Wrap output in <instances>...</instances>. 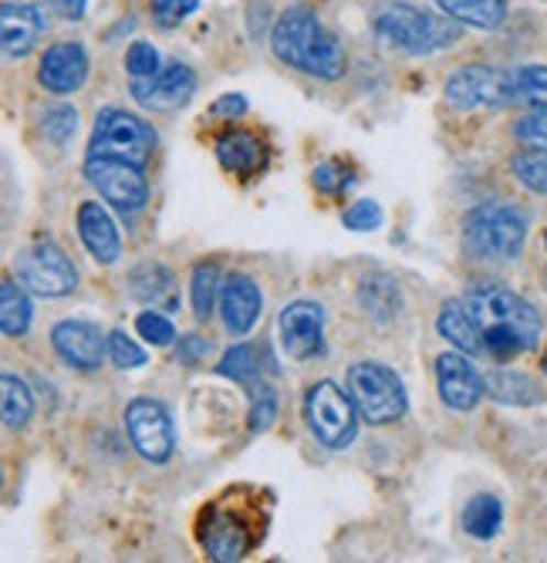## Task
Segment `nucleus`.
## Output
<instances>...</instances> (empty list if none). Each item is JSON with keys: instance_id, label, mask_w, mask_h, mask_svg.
<instances>
[{"instance_id": "obj_1", "label": "nucleus", "mask_w": 547, "mask_h": 563, "mask_svg": "<svg viewBox=\"0 0 547 563\" xmlns=\"http://www.w3.org/2000/svg\"><path fill=\"white\" fill-rule=\"evenodd\" d=\"M463 303L467 311L480 331V341H483V354L490 357H517L524 351H534L537 341H540V318L534 307L514 294L511 287L504 284H473L467 294H463Z\"/></svg>"}, {"instance_id": "obj_2", "label": "nucleus", "mask_w": 547, "mask_h": 563, "mask_svg": "<svg viewBox=\"0 0 547 563\" xmlns=\"http://www.w3.org/2000/svg\"><path fill=\"white\" fill-rule=\"evenodd\" d=\"M271 47L277 62H284L287 68L302 75H311L321 81H335L344 75V51L338 37L308 8H291L274 21Z\"/></svg>"}, {"instance_id": "obj_3", "label": "nucleus", "mask_w": 547, "mask_h": 563, "mask_svg": "<svg viewBox=\"0 0 547 563\" xmlns=\"http://www.w3.org/2000/svg\"><path fill=\"white\" fill-rule=\"evenodd\" d=\"M375 34L382 44L403 51L413 58L439 55L460 41V24L446 14H429L406 0H392L375 14Z\"/></svg>"}, {"instance_id": "obj_4", "label": "nucleus", "mask_w": 547, "mask_h": 563, "mask_svg": "<svg viewBox=\"0 0 547 563\" xmlns=\"http://www.w3.org/2000/svg\"><path fill=\"white\" fill-rule=\"evenodd\" d=\"M527 240V217L514 202H480L463 220V246L473 261H514Z\"/></svg>"}, {"instance_id": "obj_5", "label": "nucleus", "mask_w": 547, "mask_h": 563, "mask_svg": "<svg viewBox=\"0 0 547 563\" xmlns=\"http://www.w3.org/2000/svg\"><path fill=\"white\" fill-rule=\"evenodd\" d=\"M344 388L352 395L359 416L369 426H389V422H400L409 412V395L403 378L395 375L389 365L382 362H359L348 368Z\"/></svg>"}, {"instance_id": "obj_6", "label": "nucleus", "mask_w": 547, "mask_h": 563, "mask_svg": "<svg viewBox=\"0 0 547 563\" xmlns=\"http://www.w3.org/2000/svg\"><path fill=\"white\" fill-rule=\"evenodd\" d=\"M156 129L142 122L139 115L125 109H102L95 119V132L88 142V156H102V159H122L139 169L149 166L156 152Z\"/></svg>"}, {"instance_id": "obj_7", "label": "nucleus", "mask_w": 547, "mask_h": 563, "mask_svg": "<svg viewBox=\"0 0 547 563\" xmlns=\"http://www.w3.org/2000/svg\"><path fill=\"white\" fill-rule=\"evenodd\" d=\"M305 419L311 435L325 445V449H348L359 435V408L348 395V388L341 391L335 382H318L308 388L305 395Z\"/></svg>"}, {"instance_id": "obj_8", "label": "nucleus", "mask_w": 547, "mask_h": 563, "mask_svg": "<svg viewBox=\"0 0 547 563\" xmlns=\"http://www.w3.org/2000/svg\"><path fill=\"white\" fill-rule=\"evenodd\" d=\"M442 95L460 112H480V109H507L514 106V81L511 71L490 68V65H470L457 75L446 78Z\"/></svg>"}, {"instance_id": "obj_9", "label": "nucleus", "mask_w": 547, "mask_h": 563, "mask_svg": "<svg viewBox=\"0 0 547 563\" xmlns=\"http://www.w3.org/2000/svg\"><path fill=\"white\" fill-rule=\"evenodd\" d=\"M14 274L37 297H65L78 287V271L68 261V253L55 243H47V240L24 246L18 253Z\"/></svg>"}, {"instance_id": "obj_10", "label": "nucleus", "mask_w": 547, "mask_h": 563, "mask_svg": "<svg viewBox=\"0 0 547 563\" xmlns=\"http://www.w3.org/2000/svg\"><path fill=\"white\" fill-rule=\"evenodd\" d=\"M85 179L98 189L109 207L119 213L132 217L149 202V183L139 166L122 163V159H102V156H88L85 159Z\"/></svg>"}, {"instance_id": "obj_11", "label": "nucleus", "mask_w": 547, "mask_h": 563, "mask_svg": "<svg viewBox=\"0 0 547 563\" xmlns=\"http://www.w3.org/2000/svg\"><path fill=\"white\" fill-rule=\"evenodd\" d=\"M125 429L135 452L149 463H169L176 449V429L166 405L156 398H132L125 408Z\"/></svg>"}, {"instance_id": "obj_12", "label": "nucleus", "mask_w": 547, "mask_h": 563, "mask_svg": "<svg viewBox=\"0 0 547 563\" xmlns=\"http://www.w3.org/2000/svg\"><path fill=\"white\" fill-rule=\"evenodd\" d=\"M277 331H281V347L291 362H308V357L321 354V344H325L321 303H315V300L287 303L277 318Z\"/></svg>"}, {"instance_id": "obj_13", "label": "nucleus", "mask_w": 547, "mask_h": 563, "mask_svg": "<svg viewBox=\"0 0 547 563\" xmlns=\"http://www.w3.org/2000/svg\"><path fill=\"white\" fill-rule=\"evenodd\" d=\"M436 385L442 405L453 408V412H473L486 395V378L477 372L467 351H446L436 357Z\"/></svg>"}, {"instance_id": "obj_14", "label": "nucleus", "mask_w": 547, "mask_h": 563, "mask_svg": "<svg viewBox=\"0 0 547 563\" xmlns=\"http://www.w3.org/2000/svg\"><path fill=\"white\" fill-rule=\"evenodd\" d=\"M196 91V75L183 62H166L153 78L132 81V98L149 112H176Z\"/></svg>"}, {"instance_id": "obj_15", "label": "nucleus", "mask_w": 547, "mask_h": 563, "mask_svg": "<svg viewBox=\"0 0 547 563\" xmlns=\"http://www.w3.org/2000/svg\"><path fill=\"white\" fill-rule=\"evenodd\" d=\"M37 81L52 95H75L88 81V51L78 41H58L44 51Z\"/></svg>"}, {"instance_id": "obj_16", "label": "nucleus", "mask_w": 547, "mask_h": 563, "mask_svg": "<svg viewBox=\"0 0 547 563\" xmlns=\"http://www.w3.org/2000/svg\"><path fill=\"white\" fill-rule=\"evenodd\" d=\"M52 344L58 351L62 362H68L78 372H95L106 357V344L109 338L102 334V328L91 321H62L52 331Z\"/></svg>"}, {"instance_id": "obj_17", "label": "nucleus", "mask_w": 547, "mask_h": 563, "mask_svg": "<svg viewBox=\"0 0 547 563\" xmlns=\"http://www.w3.org/2000/svg\"><path fill=\"white\" fill-rule=\"evenodd\" d=\"M47 31V18L37 4H4L0 8V44L11 62L28 58Z\"/></svg>"}, {"instance_id": "obj_18", "label": "nucleus", "mask_w": 547, "mask_h": 563, "mask_svg": "<svg viewBox=\"0 0 547 563\" xmlns=\"http://www.w3.org/2000/svg\"><path fill=\"white\" fill-rule=\"evenodd\" d=\"M264 311V294L261 287L247 277V274H233L223 280V290H220V314H223V324L233 338H243L251 334L258 318Z\"/></svg>"}, {"instance_id": "obj_19", "label": "nucleus", "mask_w": 547, "mask_h": 563, "mask_svg": "<svg viewBox=\"0 0 547 563\" xmlns=\"http://www.w3.org/2000/svg\"><path fill=\"white\" fill-rule=\"evenodd\" d=\"M200 540L207 547V553L220 563H233V560H243L247 550L254 547V533L247 530V523L227 509H210L204 517V530H200Z\"/></svg>"}, {"instance_id": "obj_20", "label": "nucleus", "mask_w": 547, "mask_h": 563, "mask_svg": "<svg viewBox=\"0 0 547 563\" xmlns=\"http://www.w3.org/2000/svg\"><path fill=\"white\" fill-rule=\"evenodd\" d=\"M78 236L98 264H116L122 257V236L102 202H81L78 207Z\"/></svg>"}, {"instance_id": "obj_21", "label": "nucleus", "mask_w": 547, "mask_h": 563, "mask_svg": "<svg viewBox=\"0 0 547 563\" xmlns=\"http://www.w3.org/2000/svg\"><path fill=\"white\" fill-rule=\"evenodd\" d=\"M129 294L145 303V307H153V311H176L179 307V294H176V280L173 274L163 267V264H139L132 274H129Z\"/></svg>"}, {"instance_id": "obj_22", "label": "nucleus", "mask_w": 547, "mask_h": 563, "mask_svg": "<svg viewBox=\"0 0 547 563\" xmlns=\"http://www.w3.org/2000/svg\"><path fill=\"white\" fill-rule=\"evenodd\" d=\"M359 303L372 321L389 324L403 311V290H400V284H395V277H389V274H369L359 284Z\"/></svg>"}, {"instance_id": "obj_23", "label": "nucleus", "mask_w": 547, "mask_h": 563, "mask_svg": "<svg viewBox=\"0 0 547 563\" xmlns=\"http://www.w3.org/2000/svg\"><path fill=\"white\" fill-rule=\"evenodd\" d=\"M217 159L233 176H254L264 166V145L251 132H227L217 139Z\"/></svg>"}, {"instance_id": "obj_24", "label": "nucleus", "mask_w": 547, "mask_h": 563, "mask_svg": "<svg viewBox=\"0 0 547 563\" xmlns=\"http://www.w3.org/2000/svg\"><path fill=\"white\" fill-rule=\"evenodd\" d=\"M436 8L457 24L493 31L507 21V0H436Z\"/></svg>"}, {"instance_id": "obj_25", "label": "nucleus", "mask_w": 547, "mask_h": 563, "mask_svg": "<svg viewBox=\"0 0 547 563\" xmlns=\"http://www.w3.org/2000/svg\"><path fill=\"white\" fill-rule=\"evenodd\" d=\"M436 328L439 334L450 341L457 351H467V354H483V341H480V331L467 311V303L463 300H450V303H442V311L436 318Z\"/></svg>"}, {"instance_id": "obj_26", "label": "nucleus", "mask_w": 547, "mask_h": 563, "mask_svg": "<svg viewBox=\"0 0 547 563\" xmlns=\"http://www.w3.org/2000/svg\"><path fill=\"white\" fill-rule=\"evenodd\" d=\"M504 527V503L493 493H477L467 506H463V530L473 540H493Z\"/></svg>"}, {"instance_id": "obj_27", "label": "nucleus", "mask_w": 547, "mask_h": 563, "mask_svg": "<svg viewBox=\"0 0 547 563\" xmlns=\"http://www.w3.org/2000/svg\"><path fill=\"white\" fill-rule=\"evenodd\" d=\"M31 328V297L24 284H0V331L8 338H21Z\"/></svg>"}, {"instance_id": "obj_28", "label": "nucleus", "mask_w": 547, "mask_h": 563, "mask_svg": "<svg viewBox=\"0 0 547 563\" xmlns=\"http://www.w3.org/2000/svg\"><path fill=\"white\" fill-rule=\"evenodd\" d=\"M0 412H4L8 429H24L28 419L34 416V395L18 375L0 378Z\"/></svg>"}, {"instance_id": "obj_29", "label": "nucleus", "mask_w": 547, "mask_h": 563, "mask_svg": "<svg viewBox=\"0 0 547 563\" xmlns=\"http://www.w3.org/2000/svg\"><path fill=\"white\" fill-rule=\"evenodd\" d=\"M223 280H220V267L217 264H196L193 267V284H189V297H193V314L200 321L214 318V307L220 300Z\"/></svg>"}, {"instance_id": "obj_30", "label": "nucleus", "mask_w": 547, "mask_h": 563, "mask_svg": "<svg viewBox=\"0 0 547 563\" xmlns=\"http://www.w3.org/2000/svg\"><path fill=\"white\" fill-rule=\"evenodd\" d=\"M511 81H514V106L547 109V65L511 68Z\"/></svg>"}, {"instance_id": "obj_31", "label": "nucleus", "mask_w": 547, "mask_h": 563, "mask_svg": "<svg viewBox=\"0 0 547 563\" xmlns=\"http://www.w3.org/2000/svg\"><path fill=\"white\" fill-rule=\"evenodd\" d=\"M486 391L504 405H534L537 385L521 372H493L486 375Z\"/></svg>"}, {"instance_id": "obj_32", "label": "nucleus", "mask_w": 547, "mask_h": 563, "mask_svg": "<svg viewBox=\"0 0 547 563\" xmlns=\"http://www.w3.org/2000/svg\"><path fill=\"white\" fill-rule=\"evenodd\" d=\"M217 372L223 378H233L240 385H251L258 382L261 375V351L254 344H233L227 354H223V362L217 365Z\"/></svg>"}, {"instance_id": "obj_33", "label": "nucleus", "mask_w": 547, "mask_h": 563, "mask_svg": "<svg viewBox=\"0 0 547 563\" xmlns=\"http://www.w3.org/2000/svg\"><path fill=\"white\" fill-rule=\"evenodd\" d=\"M514 176H517L521 186H527L530 192L547 196V152L527 148V152H521V156H514Z\"/></svg>"}, {"instance_id": "obj_34", "label": "nucleus", "mask_w": 547, "mask_h": 563, "mask_svg": "<svg viewBox=\"0 0 547 563\" xmlns=\"http://www.w3.org/2000/svg\"><path fill=\"white\" fill-rule=\"evenodd\" d=\"M163 68L160 62V51L149 44V41H132L129 51H125V71L132 81H145V78H153L156 71Z\"/></svg>"}, {"instance_id": "obj_35", "label": "nucleus", "mask_w": 547, "mask_h": 563, "mask_svg": "<svg viewBox=\"0 0 547 563\" xmlns=\"http://www.w3.org/2000/svg\"><path fill=\"white\" fill-rule=\"evenodd\" d=\"M78 129V112L72 106H55L41 115V135L55 145H65Z\"/></svg>"}, {"instance_id": "obj_36", "label": "nucleus", "mask_w": 547, "mask_h": 563, "mask_svg": "<svg viewBox=\"0 0 547 563\" xmlns=\"http://www.w3.org/2000/svg\"><path fill=\"white\" fill-rule=\"evenodd\" d=\"M277 419V391L261 382L251 388V432H267Z\"/></svg>"}, {"instance_id": "obj_37", "label": "nucleus", "mask_w": 547, "mask_h": 563, "mask_svg": "<svg viewBox=\"0 0 547 563\" xmlns=\"http://www.w3.org/2000/svg\"><path fill=\"white\" fill-rule=\"evenodd\" d=\"M382 220H385V213H382V207L375 199H359L341 213V223L352 233H372V230L382 227Z\"/></svg>"}, {"instance_id": "obj_38", "label": "nucleus", "mask_w": 547, "mask_h": 563, "mask_svg": "<svg viewBox=\"0 0 547 563\" xmlns=\"http://www.w3.org/2000/svg\"><path fill=\"white\" fill-rule=\"evenodd\" d=\"M149 11H153V21L160 27H179L186 18H193L200 11V0H149Z\"/></svg>"}, {"instance_id": "obj_39", "label": "nucleus", "mask_w": 547, "mask_h": 563, "mask_svg": "<svg viewBox=\"0 0 547 563\" xmlns=\"http://www.w3.org/2000/svg\"><path fill=\"white\" fill-rule=\"evenodd\" d=\"M514 135H517V142L527 145V148L547 152V109H530V112L514 125Z\"/></svg>"}, {"instance_id": "obj_40", "label": "nucleus", "mask_w": 547, "mask_h": 563, "mask_svg": "<svg viewBox=\"0 0 547 563\" xmlns=\"http://www.w3.org/2000/svg\"><path fill=\"white\" fill-rule=\"evenodd\" d=\"M135 331H139V338H145L149 344H156V347H166V344L176 338L173 321H169L166 314H160V311H145V314H139V318H135Z\"/></svg>"}, {"instance_id": "obj_41", "label": "nucleus", "mask_w": 547, "mask_h": 563, "mask_svg": "<svg viewBox=\"0 0 547 563\" xmlns=\"http://www.w3.org/2000/svg\"><path fill=\"white\" fill-rule=\"evenodd\" d=\"M109 354H112L116 368H122V372H132V368L145 365V351L125 331H112L109 334Z\"/></svg>"}, {"instance_id": "obj_42", "label": "nucleus", "mask_w": 547, "mask_h": 563, "mask_svg": "<svg viewBox=\"0 0 547 563\" xmlns=\"http://www.w3.org/2000/svg\"><path fill=\"white\" fill-rule=\"evenodd\" d=\"M207 351H210V341H207V338H200V334H186V338H179L176 362H183V365H196V362H204Z\"/></svg>"}, {"instance_id": "obj_43", "label": "nucleus", "mask_w": 547, "mask_h": 563, "mask_svg": "<svg viewBox=\"0 0 547 563\" xmlns=\"http://www.w3.org/2000/svg\"><path fill=\"white\" fill-rule=\"evenodd\" d=\"M247 109H251V106H247V98L243 95H220L217 101H214V115L217 119H240V115H247Z\"/></svg>"}, {"instance_id": "obj_44", "label": "nucleus", "mask_w": 547, "mask_h": 563, "mask_svg": "<svg viewBox=\"0 0 547 563\" xmlns=\"http://www.w3.org/2000/svg\"><path fill=\"white\" fill-rule=\"evenodd\" d=\"M315 186H318L321 192H328V196L341 192V189H344V179L338 176V163H321V166L315 169Z\"/></svg>"}, {"instance_id": "obj_45", "label": "nucleus", "mask_w": 547, "mask_h": 563, "mask_svg": "<svg viewBox=\"0 0 547 563\" xmlns=\"http://www.w3.org/2000/svg\"><path fill=\"white\" fill-rule=\"evenodd\" d=\"M62 18H68V21H81L85 14H88V4L91 0H47Z\"/></svg>"}, {"instance_id": "obj_46", "label": "nucleus", "mask_w": 547, "mask_h": 563, "mask_svg": "<svg viewBox=\"0 0 547 563\" xmlns=\"http://www.w3.org/2000/svg\"><path fill=\"white\" fill-rule=\"evenodd\" d=\"M544 250H547V233H544Z\"/></svg>"}]
</instances>
